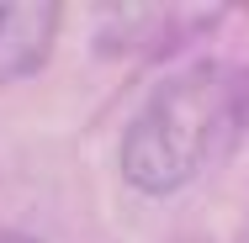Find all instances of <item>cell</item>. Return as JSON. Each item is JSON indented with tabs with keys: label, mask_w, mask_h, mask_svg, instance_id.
Returning <instances> with one entry per match:
<instances>
[{
	"label": "cell",
	"mask_w": 249,
	"mask_h": 243,
	"mask_svg": "<svg viewBox=\"0 0 249 243\" xmlns=\"http://www.w3.org/2000/svg\"><path fill=\"white\" fill-rule=\"evenodd\" d=\"M249 116L244 69L201 58L154 85L122 127L117 169L143 195H175L239 138Z\"/></svg>",
	"instance_id": "6da1fadb"
},
{
	"label": "cell",
	"mask_w": 249,
	"mask_h": 243,
	"mask_svg": "<svg viewBox=\"0 0 249 243\" xmlns=\"http://www.w3.org/2000/svg\"><path fill=\"white\" fill-rule=\"evenodd\" d=\"M64 32L58 0H0V85H21L48 69Z\"/></svg>",
	"instance_id": "7a4b0ae2"
},
{
	"label": "cell",
	"mask_w": 249,
	"mask_h": 243,
	"mask_svg": "<svg viewBox=\"0 0 249 243\" xmlns=\"http://www.w3.org/2000/svg\"><path fill=\"white\" fill-rule=\"evenodd\" d=\"M0 243H43V238H32V233H16V227H0Z\"/></svg>",
	"instance_id": "3957f363"
}]
</instances>
